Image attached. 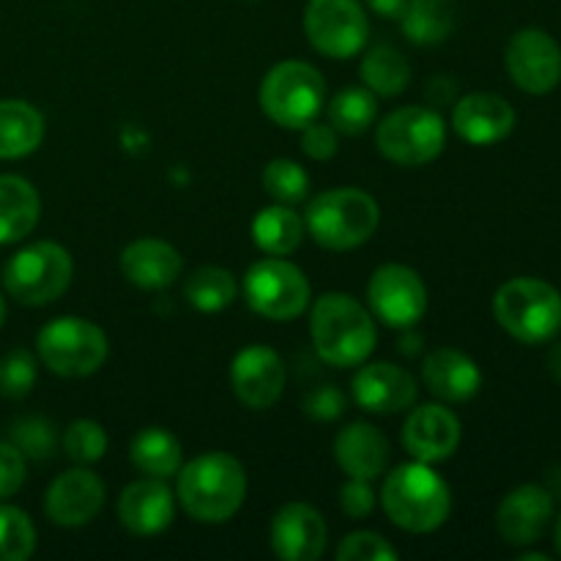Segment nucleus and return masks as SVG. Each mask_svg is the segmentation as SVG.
Instances as JSON below:
<instances>
[{
	"mask_svg": "<svg viewBox=\"0 0 561 561\" xmlns=\"http://www.w3.org/2000/svg\"><path fill=\"white\" fill-rule=\"evenodd\" d=\"M553 540H557V548H559V553H561V515H559V520H557V531H553Z\"/></svg>",
	"mask_w": 561,
	"mask_h": 561,
	"instance_id": "obj_47",
	"label": "nucleus"
},
{
	"mask_svg": "<svg viewBox=\"0 0 561 561\" xmlns=\"http://www.w3.org/2000/svg\"><path fill=\"white\" fill-rule=\"evenodd\" d=\"M453 126L471 146H493L513 135L515 110L496 93H469L455 102Z\"/></svg>",
	"mask_w": 561,
	"mask_h": 561,
	"instance_id": "obj_21",
	"label": "nucleus"
},
{
	"mask_svg": "<svg viewBox=\"0 0 561 561\" xmlns=\"http://www.w3.org/2000/svg\"><path fill=\"white\" fill-rule=\"evenodd\" d=\"M329 124L337 129V135H365L378 115V99L370 88H345L329 102L327 107Z\"/></svg>",
	"mask_w": 561,
	"mask_h": 561,
	"instance_id": "obj_32",
	"label": "nucleus"
},
{
	"mask_svg": "<svg viewBox=\"0 0 561 561\" xmlns=\"http://www.w3.org/2000/svg\"><path fill=\"white\" fill-rule=\"evenodd\" d=\"M272 551L285 561H316L323 557L329 540L327 520L316 507L305 502H290L272 518L268 529Z\"/></svg>",
	"mask_w": 561,
	"mask_h": 561,
	"instance_id": "obj_17",
	"label": "nucleus"
},
{
	"mask_svg": "<svg viewBox=\"0 0 561 561\" xmlns=\"http://www.w3.org/2000/svg\"><path fill=\"white\" fill-rule=\"evenodd\" d=\"M75 274L69 250L55 241H36L9 257L3 268V285L11 299L25 307L53 305L66 294Z\"/></svg>",
	"mask_w": 561,
	"mask_h": 561,
	"instance_id": "obj_8",
	"label": "nucleus"
},
{
	"mask_svg": "<svg viewBox=\"0 0 561 561\" xmlns=\"http://www.w3.org/2000/svg\"><path fill=\"white\" fill-rule=\"evenodd\" d=\"M36 383V359L27 351L16 348L0 359V394L9 400H22L33 392Z\"/></svg>",
	"mask_w": 561,
	"mask_h": 561,
	"instance_id": "obj_37",
	"label": "nucleus"
},
{
	"mask_svg": "<svg viewBox=\"0 0 561 561\" xmlns=\"http://www.w3.org/2000/svg\"><path fill=\"white\" fill-rule=\"evenodd\" d=\"M44 140V115L22 99H0V159L31 157Z\"/></svg>",
	"mask_w": 561,
	"mask_h": 561,
	"instance_id": "obj_26",
	"label": "nucleus"
},
{
	"mask_svg": "<svg viewBox=\"0 0 561 561\" xmlns=\"http://www.w3.org/2000/svg\"><path fill=\"white\" fill-rule=\"evenodd\" d=\"M64 453L75 463H96L107 453V433L93 420L71 422L64 433Z\"/></svg>",
	"mask_w": 561,
	"mask_h": 561,
	"instance_id": "obj_36",
	"label": "nucleus"
},
{
	"mask_svg": "<svg viewBox=\"0 0 561 561\" xmlns=\"http://www.w3.org/2000/svg\"><path fill=\"white\" fill-rule=\"evenodd\" d=\"M310 337L318 356L332 367H356L376 348V323L365 305L348 294H323L312 305Z\"/></svg>",
	"mask_w": 561,
	"mask_h": 561,
	"instance_id": "obj_3",
	"label": "nucleus"
},
{
	"mask_svg": "<svg viewBox=\"0 0 561 561\" xmlns=\"http://www.w3.org/2000/svg\"><path fill=\"white\" fill-rule=\"evenodd\" d=\"M493 316L518 343H548L561 332V294L546 279L515 277L493 296Z\"/></svg>",
	"mask_w": 561,
	"mask_h": 561,
	"instance_id": "obj_5",
	"label": "nucleus"
},
{
	"mask_svg": "<svg viewBox=\"0 0 561 561\" xmlns=\"http://www.w3.org/2000/svg\"><path fill=\"white\" fill-rule=\"evenodd\" d=\"M36 551V526L22 510L0 504V561H25Z\"/></svg>",
	"mask_w": 561,
	"mask_h": 561,
	"instance_id": "obj_33",
	"label": "nucleus"
},
{
	"mask_svg": "<svg viewBox=\"0 0 561 561\" xmlns=\"http://www.w3.org/2000/svg\"><path fill=\"white\" fill-rule=\"evenodd\" d=\"M381 507L398 529L411 535H431L447 524L453 513V493L431 463H403L383 480Z\"/></svg>",
	"mask_w": 561,
	"mask_h": 561,
	"instance_id": "obj_2",
	"label": "nucleus"
},
{
	"mask_svg": "<svg viewBox=\"0 0 561 561\" xmlns=\"http://www.w3.org/2000/svg\"><path fill=\"white\" fill-rule=\"evenodd\" d=\"M11 444L25 455V460H49L58 449V433L44 416H22L11 425Z\"/></svg>",
	"mask_w": 561,
	"mask_h": 561,
	"instance_id": "obj_35",
	"label": "nucleus"
},
{
	"mask_svg": "<svg viewBox=\"0 0 561 561\" xmlns=\"http://www.w3.org/2000/svg\"><path fill=\"white\" fill-rule=\"evenodd\" d=\"M359 75L365 88H370L376 96H398L409 88L411 66L400 49L381 44V47L367 49L365 58H362Z\"/></svg>",
	"mask_w": 561,
	"mask_h": 561,
	"instance_id": "obj_30",
	"label": "nucleus"
},
{
	"mask_svg": "<svg viewBox=\"0 0 561 561\" xmlns=\"http://www.w3.org/2000/svg\"><path fill=\"white\" fill-rule=\"evenodd\" d=\"M422 381L444 403H466L482 389V370L463 351L438 348L425 356Z\"/></svg>",
	"mask_w": 561,
	"mask_h": 561,
	"instance_id": "obj_22",
	"label": "nucleus"
},
{
	"mask_svg": "<svg viewBox=\"0 0 561 561\" xmlns=\"http://www.w3.org/2000/svg\"><path fill=\"white\" fill-rule=\"evenodd\" d=\"M376 146L400 168H422L447 146V124L433 107H398L378 124Z\"/></svg>",
	"mask_w": 561,
	"mask_h": 561,
	"instance_id": "obj_9",
	"label": "nucleus"
},
{
	"mask_svg": "<svg viewBox=\"0 0 561 561\" xmlns=\"http://www.w3.org/2000/svg\"><path fill=\"white\" fill-rule=\"evenodd\" d=\"M305 233V217L296 214L290 206H285V203L263 208V211L252 219V241H255L266 255H290V252H296L301 247Z\"/></svg>",
	"mask_w": 561,
	"mask_h": 561,
	"instance_id": "obj_28",
	"label": "nucleus"
},
{
	"mask_svg": "<svg viewBox=\"0 0 561 561\" xmlns=\"http://www.w3.org/2000/svg\"><path fill=\"white\" fill-rule=\"evenodd\" d=\"M427 93H431L433 102H436V104H447L449 99L455 96V85L447 80V77H436V80L427 85Z\"/></svg>",
	"mask_w": 561,
	"mask_h": 561,
	"instance_id": "obj_44",
	"label": "nucleus"
},
{
	"mask_svg": "<svg viewBox=\"0 0 561 561\" xmlns=\"http://www.w3.org/2000/svg\"><path fill=\"white\" fill-rule=\"evenodd\" d=\"M104 482L88 469H71L60 474L44 496V513L55 526L80 529L88 526L104 507Z\"/></svg>",
	"mask_w": 561,
	"mask_h": 561,
	"instance_id": "obj_16",
	"label": "nucleus"
},
{
	"mask_svg": "<svg viewBox=\"0 0 561 561\" xmlns=\"http://www.w3.org/2000/svg\"><path fill=\"white\" fill-rule=\"evenodd\" d=\"M548 370H551V376L561 383V343L553 345V351L548 354Z\"/></svg>",
	"mask_w": 561,
	"mask_h": 561,
	"instance_id": "obj_45",
	"label": "nucleus"
},
{
	"mask_svg": "<svg viewBox=\"0 0 561 561\" xmlns=\"http://www.w3.org/2000/svg\"><path fill=\"white\" fill-rule=\"evenodd\" d=\"M263 190L277 203L294 206V203L305 201L310 192V175L294 159H272L263 168Z\"/></svg>",
	"mask_w": 561,
	"mask_h": 561,
	"instance_id": "obj_34",
	"label": "nucleus"
},
{
	"mask_svg": "<svg viewBox=\"0 0 561 561\" xmlns=\"http://www.w3.org/2000/svg\"><path fill=\"white\" fill-rule=\"evenodd\" d=\"M175 518L173 491L164 485V480H137L124 488L118 499V520L124 529L137 537L162 535Z\"/></svg>",
	"mask_w": 561,
	"mask_h": 561,
	"instance_id": "obj_20",
	"label": "nucleus"
},
{
	"mask_svg": "<svg viewBox=\"0 0 561 561\" xmlns=\"http://www.w3.org/2000/svg\"><path fill=\"white\" fill-rule=\"evenodd\" d=\"M247 305L268 321H296L312 299L307 274L285 257H263L244 274Z\"/></svg>",
	"mask_w": 561,
	"mask_h": 561,
	"instance_id": "obj_10",
	"label": "nucleus"
},
{
	"mask_svg": "<svg viewBox=\"0 0 561 561\" xmlns=\"http://www.w3.org/2000/svg\"><path fill=\"white\" fill-rule=\"evenodd\" d=\"M239 285L236 277L222 266H201L186 277L184 296L195 310L222 312L236 301Z\"/></svg>",
	"mask_w": 561,
	"mask_h": 561,
	"instance_id": "obj_31",
	"label": "nucleus"
},
{
	"mask_svg": "<svg viewBox=\"0 0 561 561\" xmlns=\"http://www.w3.org/2000/svg\"><path fill=\"white\" fill-rule=\"evenodd\" d=\"M3 323H5V299L0 296V327H3Z\"/></svg>",
	"mask_w": 561,
	"mask_h": 561,
	"instance_id": "obj_48",
	"label": "nucleus"
},
{
	"mask_svg": "<svg viewBox=\"0 0 561 561\" xmlns=\"http://www.w3.org/2000/svg\"><path fill=\"white\" fill-rule=\"evenodd\" d=\"M129 460L140 474L153 480H170L184 466L181 442L164 427H142L129 447Z\"/></svg>",
	"mask_w": 561,
	"mask_h": 561,
	"instance_id": "obj_27",
	"label": "nucleus"
},
{
	"mask_svg": "<svg viewBox=\"0 0 561 561\" xmlns=\"http://www.w3.org/2000/svg\"><path fill=\"white\" fill-rule=\"evenodd\" d=\"M257 99L268 121L283 129H305L321 115L327 82L316 66L305 60H283L263 77Z\"/></svg>",
	"mask_w": 561,
	"mask_h": 561,
	"instance_id": "obj_6",
	"label": "nucleus"
},
{
	"mask_svg": "<svg viewBox=\"0 0 561 561\" xmlns=\"http://www.w3.org/2000/svg\"><path fill=\"white\" fill-rule=\"evenodd\" d=\"M381 222L376 197L356 186L327 190L307 203L305 228L323 250L348 252L367 244Z\"/></svg>",
	"mask_w": 561,
	"mask_h": 561,
	"instance_id": "obj_4",
	"label": "nucleus"
},
{
	"mask_svg": "<svg viewBox=\"0 0 561 561\" xmlns=\"http://www.w3.org/2000/svg\"><path fill=\"white\" fill-rule=\"evenodd\" d=\"M398 548L376 531H354L337 546V561H394Z\"/></svg>",
	"mask_w": 561,
	"mask_h": 561,
	"instance_id": "obj_38",
	"label": "nucleus"
},
{
	"mask_svg": "<svg viewBox=\"0 0 561 561\" xmlns=\"http://www.w3.org/2000/svg\"><path fill=\"white\" fill-rule=\"evenodd\" d=\"M181 507L201 524H225L247 499V471L228 453H203L179 469Z\"/></svg>",
	"mask_w": 561,
	"mask_h": 561,
	"instance_id": "obj_1",
	"label": "nucleus"
},
{
	"mask_svg": "<svg viewBox=\"0 0 561 561\" xmlns=\"http://www.w3.org/2000/svg\"><path fill=\"white\" fill-rule=\"evenodd\" d=\"M520 561H548L546 553H520Z\"/></svg>",
	"mask_w": 561,
	"mask_h": 561,
	"instance_id": "obj_46",
	"label": "nucleus"
},
{
	"mask_svg": "<svg viewBox=\"0 0 561 561\" xmlns=\"http://www.w3.org/2000/svg\"><path fill=\"white\" fill-rule=\"evenodd\" d=\"M301 131V151L307 153L316 162H327L337 153L340 140H337V129L332 124H321V121H310Z\"/></svg>",
	"mask_w": 561,
	"mask_h": 561,
	"instance_id": "obj_40",
	"label": "nucleus"
},
{
	"mask_svg": "<svg viewBox=\"0 0 561 561\" xmlns=\"http://www.w3.org/2000/svg\"><path fill=\"white\" fill-rule=\"evenodd\" d=\"M367 305L387 327L411 329L427 312V288L414 268L387 263L367 283Z\"/></svg>",
	"mask_w": 561,
	"mask_h": 561,
	"instance_id": "obj_12",
	"label": "nucleus"
},
{
	"mask_svg": "<svg viewBox=\"0 0 561 561\" xmlns=\"http://www.w3.org/2000/svg\"><path fill=\"white\" fill-rule=\"evenodd\" d=\"M305 414L316 422H332L340 420L345 411V398L334 383H323V387H316L312 392H307L305 398Z\"/></svg>",
	"mask_w": 561,
	"mask_h": 561,
	"instance_id": "obj_39",
	"label": "nucleus"
},
{
	"mask_svg": "<svg viewBox=\"0 0 561 561\" xmlns=\"http://www.w3.org/2000/svg\"><path fill=\"white\" fill-rule=\"evenodd\" d=\"M507 71L526 93H551L561 82V47L551 33L524 27L507 44Z\"/></svg>",
	"mask_w": 561,
	"mask_h": 561,
	"instance_id": "obj_13",
	"label": "nucleus"
},
{
	"mask_svg": "<svg viewBox=\"0 0 561 561\" xmlns=\"http://www.w3.org/2000/svg\"><path fill=\"white\" fill-rule=\"evenodd\" d=\"M400 25L409 42L420 47L442 44L455 27V11L449 0H409Z\"/></svg>",
	"mask_w": 561,
	"mask_h": 561,
	"instance_id": "obj_29",
	"label": "nucleus"
},
{
	"mask_svg": "<svg viewBox=\"0 0 561 561\" xmlns=\"http://www.w3.org/2000/svg\"><path fill=\"white\" fill-rule=\"evenodd\" d=\"M25 455L11 442H0V502L25 485Z\"/></svg>",
	"mask_w": 561,
	"mask_h": 561,
	"instance_id": "obj_41",
	"label": "nucleus"
},
{
	"mask_svg": "<svg viewBox=\"0 0 561 561\" xmlns=\"http://www.w3.org/2000/svg\"><path fill=\"white\" fill-rule=\"evenodd\" d=\"M340 510L348 515L351 520H362L376 510V493H373L370 480H354L351 477L343 488H340Z\"/></svg>",
	"mask_w": 561,
	"mask_h": 561,
	"instance_id": "obj_42",
	"label": "nucleus"
},
{
	"mask_svg": "<svg viewBox=\"0 0 561 561\" xmlns=\"http://www.w3.org/2000/svg\"><path fill=\"white\" fill-rule=\"evenodd\" d=\"M230 389L252 411H266L283 398L285 365L268 345H250L230 362Z\"/></svg>",
	"mask_w": 561,
	"mask_h": 561,
	"instance_id": "obj_14",
	"label": "nucleus"
},
{
	"mask_svg": "<svg viewBox=\"0 0 561 561\" xmlns=\"http://www.w3.org/2000/svg\"><path fill=\"white\" fill-rule=\"evenodd\" d=\"M305 33L318 53L345 60L365 49L370 22L359 0H310L305 11Z\"/></svg>",
	"mask_w": 561,
	"mask_h": 561,
	"instance_id": "obj_11",
	"label": "nucleus"
},
{
	"mask_svg": "<svg viewBox=\"0 0 561 561\" xmlns=\"http://www.w3.org/2000/svg\"><path fill=\"white\" fill-rule=\"evenodd\" d=\"M184 257L162 239H137L121 252V272L142 290H164L181 277Z\"/></svg>",
	"mask_w": 561,
	"mask_h": 561,
	"instance_id": "obj_23",
	"label": "nucleus"
},
{
	"mask_svg": "<svg viewBox=\"0 0 561 561\" xmlns=\"http://www.w3.org/2000/svg\"><path fill=\"white\" fill-rule=\"evenodd\" d=\"M38 359L64 378H85L107 362L110 340L102 327L85 318L64 316L49 321L36 334Z\"/></svg>",
	"mask_w": 561,
	"mask_h": 561,
	"instance_id": "obj_7",
	"label": "nucleus"
},
{
	"mask_svg": "<svg viewBox=\"0 0 561 561\" xmlns=\"http://www.w3.org/2000/svg\"><path fill=\"white\" fill-rule=\"evenodd\" d=\"M367 5H370L378 16H387V20H400L405 11V5H409V0H367Z\"/></svg>",
	"mask_w": 561,
	"mask_h": 561,
	"instance_id": "obj_43",
	"label": "nucleus"
},
{
	"mask_svg": "<svg viewBox=\"0 0 561 561\" xmlns=\"http://www.w3.org/2000/svg\"><path fill=\"white\" fill-rule=\"evenodd\" d=\"M334 460L354 480H376L387 471L389 442L378 427L354 422L334 438Z\"/></svg>",
	"mask_w": 561,
	"mask_h": 561,
	"instance_id": "obj_24",
	"label": "nucleus"
},
{
	"mask_svg": "<svg viewBox=\"0 0 561 561\" xmlns=\"http://www.w3.org/2000/svg\"><path fill=\"white\" fill-rule=\"evenodd\" d=\"M460 444V420L442 403L420 405L403 425L405 453L422 463H442L453 458Z\"/></svg>",
	"mask_w": 561,
	"mask_h": 561,
	"instance_id": "obj_18",
	"label": "nucleus"
},
{
	"mask_svg": "<svg viewBox=\"0 0 561 561\" xmlns=\"http://www.w3.org/2000/svg\"><path fill=\"white\" fill-rule=\"evenodd\" d=\"M42 217V197L31 181L0 175V247L27 239Z\"/></svg>",
	"mask_w": 561,
	"mask_h": 561,
	"instance_id": "obj_25",
	"label": "nucleus"
},
{
	"mask_svg": "<svg viewBox=\"0 0 561 561\" xmlns=\"http://www.w3.org/2000/svg\"><path fill=\"white\" fill-rule=\"evenodd\" d=\"M553 524V496L542 485H520L502 499L496 529L507 546L526 548L542 540Z\"/></svg>",
	"mask_w": 561,
	"mask_h": 561,
	"instance_id": "obj_15",
	"label": "nucleus"
},
{
	"mask_svg": "<svg viewBox=\"0 0 561 561\" xmlns=\"http://www.w3.org/2000/svg\"><path fill=\"white\" fill-rule=\"evenodd\" d=\"M351 394L356 405L370 414H400L411 409L420 394L414 376L400 365L389 362H373L365 365L351 381Z\"/></svg>",
	"mask_w": 561,
	"mask_h": 561,
	"instance_id": "obj_19",
	"label": "nucleus"
}]
</instances>
